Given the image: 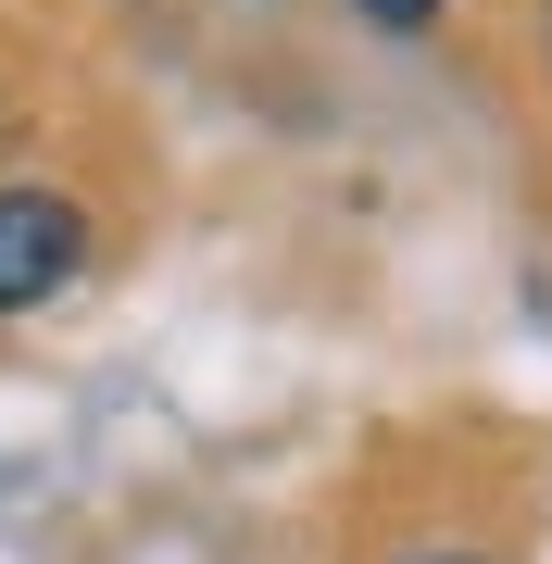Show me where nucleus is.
I'll return each mask as SVG.
<instances>
[{
	"mask_svg": "<svg viewBox=\"0 0 552 564\" xmlns=\"http://www.w3.org/2000/svg\"><path fill=\"white\" fill-rule=\"evenodd\" d=\"M76 263H88V214L63 188H0V314L51 302Z\"/></svg>",
	"mask_w": 552,
	"mask_h": 564,
	"instance_id": "nucleus-1",
	"label": "nucleus"
},
{
	"mask_svg": "<svg viewBox=\"0 0 552 564\" xmlns=\"http://www.w3.org/2000/svg\"><path fill=\"white\" fill-rule=\"evenodd\" d=\"M351 13L389 25V39H427V25H440V0H351Z\"/></svg>",
	"mask_w": 552,
	"mask_h": 564,
	"instance_id": "nucleus-2",
	"label": "nucleus"
},
{
	"mask_svg": "<svg viewBox=\"0 0 552 564\" xmlns=\"http://www.w3.org/2000/svg\"><path fill=\"white\" fill-rule=\"evenodd\" d=\"M402 564H477V552H402Z\"/></svg>",
	"mask_w": 552,
	"mask_h": 564,
	"instance_id": "nucleus-3",
	"label": "nucleus"
},
{
	"mask_svg": "<svg viewBox=\"0 0 552 564\" xmlns=\"http://www.w3.org/2000/svg\"><path fill=\"white\" fill-rule=\"evenodd\" d=\"M540 63H552V0H540Z\"/></svg>",
	"mask_w": 552,
	"mask_h": 564,
	"instance_id": "nucleus-4",
	"label": "nucleus"
}]
</instances>
